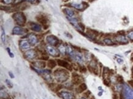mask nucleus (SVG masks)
Instances as JSON below:
<instances>
[{"label": "nucleus", "instance_id": "obj_1", "mask_svg": "<svg viewBox=\"0 0 133 99\" xmlns=\"http://www.w3.org/2000/svg\"><path fill=\"white\" fill-rule=\"evenodd\" d=\"M54 76L56 80L59 83H64L68 80L69 78V72L67 69H57L53 72Z\"/></svg>", "mask_w": 133, "mask_h": 99}, {"label": "nucleus", "instance_id": "obj_2", "mask_svg": "<svg viewBox=\"0 0 133 99\" xmlns=\"http://www.w3.org/2000/svg\"><path fill=\"white\" fill-rule=\"evenodd\" d=\"M12 19L14 20L18 25L23 26L27 22V17L25 14L21 12H19L14 14L12 15Z\"/></svg>", "mask_w": 133, "mask_h": 99}, {"label": "nucleus", "instance_id": "obj_3", "mask_svg": "<svg viewBox=\"0 0 133 99\" xmlns=\"http://www.w3.org/2000/svg\"><path fill=\"white\" fill-rule=\"evenodd\" d=\"M122 95L123 99H133V91L127 84H123Z\"/></svg>", "mask_w": 133, "mask_h": 99}, {"label": "nucleus", "instance_id": "obj_4", "mask_svg": "<svg viewBox=\"0 0 133 99\" xmlns=\"http://www.w3.org/2000/svg\"><path fill=\"white\" fill-rule=\"evenodd\" d=\"M68 5H69V6H71V7H74L77 10H81V11L85 10L86 7H88L89 6V4L85 1H82L81 3H71L68 4Z\"/></svg>", "mask_w": 133, "mask_h": 99}, {"label": "nucleus", "instance_id": "obj_5", "mask_svg": "<svg viewBox=\"0 0 133 99\" xmlns=\"http://www.w3.org/2000/svg\"><path fill=\"white\" fill-rule=\"evenodd\" d=\"M46 41L50 44V45L53 46V47H57L59 44V39L54 35H48L46 37Z\"/></svg>", "mask_w": 133, "mask_h": 99}, {"label": "nucleus", "instance_id": "obj_6", "mask_svg": "<svg viewBox=\"0 0 133 99\" xmlns=\"http://www.w3.org/2000/svg\"><path fill=\"white\" fill-rule=\"evenodd\" d=\"M36 19L43 26V28L44 30H46V29L48 28V26L47 25L48 19H47V17L43 15H37L36 17Z\"/></svg>", "mask_w": 133, "mask_h": 99}, {"label": "nucleus", "instance_id": "obj_7", "mask_svg": "<svg viewBox=\"0 0 133 99\" xmlns=\"http://www.w3.org/2000/svg\"><path fill=\"white\" fill-rule=\"evenodd\" d=\"M46 50L48 53L50 55L52 56L53 57L57 58V57L59 56V52L58 50L56 49L52 45H47L46 47Z\"/></svg>", "mask_w": 133, "mask_h": 99}, {"label": "nucleus", "instance_id": "obj_8", "mask_svg": "<svg viewBox=\"0 0 133 99\" xmlns=\"http://www.w3.org/2000/svg\"><path fill=\"white\" fill-rule=\"evenodd\" d=\"M57 64H58L59 66H61L62 67L66 69L67 70H69V71H72V69H73L72 65H71L68 61H65V60L59 59H57Z\"/></svg>", "mask_w": 133, "mask_h": 99}, {"label": "nucleus", "instance_id": "obj_9", "mask_svg": "<svg viewBox=\"0 0 133 99\" xmlns=\"http://www.w3.org/2000/svg\"><path fill=\"white\" fill-rule=\"evenodd\" d=\"M72 83L75 85H79L83 82L82 78L76 72H73L72 74Z\"/></svg>", "mask_w": 133, "mask_h": 99}, {"label": "nucleus", "instance_id": "obj_10", "mask_svg": "<svg viewBox=\"0 0 133 99\" xmlns=\"http://www.w3.org/2000/svg\"><path fill=\"white\" fill-rule=\"evenodd\" d=\"M86 34L87 35V37L95 40L96 39V37L99 35V32L96 30H92V29H88L86 31Z\"/></svg>", "mask_w": 133, "mask_h": 99}, {"label": "nucleus", "instance_id": "obj_11", "mask_svg": "<svg viewBox=\"0 0 133 99\" xmlns=\"http://www.w3.org/2000/svg\"><path fill=\"white\" fill-rule=\"evenodd\" d=\"M115 41L117 42L118 44H122V45H125V44H128V40L125 37V35H117L114 37Z\"/></svg>", "mask_w": 133, "mask_h": 99}, {"label": "nucleus", "instance_id": "obj_12", "mask_svg": "<svg viewBox=\"0 0 133 99\" xmlns=\"http://www.w3.org/2000/svg\"><path fill=\"white\" fill-rule=\"evenodd\" d=\"M28 30L23 29L20 26H16L13 28L12 34L14 35H23L25 33H27Z\"/></svg>", "mask_w": 133, "mask_h": 99}, {"label": "nucleus", "instance_id": "obj_13", "mask_svg": "<svg viewBox=\"0 0 133 99\" xmlns=\"http://www.w3.org/2000/svg\"><path fill=\"white\" fill-rule=\"evenodd\" d=\"M37 53L34 50H29L25 53V57L28 59H33L36 57Z\"/></svg>", "mask_w": 133, "mask_h": 99}, {"label": "nucleus", "instance_id": "obj_14", "mask_svg": "<svg viewBox=\"0 0 133 99\" xmlns=\"http://www.w3.org/2000/svg\"><path fill=\"white\" fill-rule=\"evenodd\" d=\"M73 58L75 60V61H77L79 64H83L85 61V58H84L83 54L79 51H75Z\"/></svg>", "mask_w": 133, "mask_h": 99}, {"label": "nucleus", "instance_id": "obj_15", "mask_svg": "<svg viewBox=\"0 0 133 99\" xmlns=\"http://www.w3.org/2000/svg\"><path fill=\"white\" fill-rule=\"evenodd\" d=\"M28 41L29 42L31 46L35 45L37 43V41H38L37 37L34 34H30V35L28 36Z\"/></svg>", "mask_w": 133, "mask_h": 99}, {"label": "nucleus", "instance_id": "obj_16", "mask_svg": "<svg viewBox=\"0 0 133 99\" xmlns=\"http://www.w3.org/2000/svg\"><path fill=\"white\" fill-rule=\"evenodd\" d=\"M29 27L31 29V30H32L34 32H40L42 30V28L39 25L37 24V23H34V22H29L28 23Z\"/></svg>", "mask_w": 133, "mask_h": 99}, {"label": "nucleus", "instance_id": "obj_17", "mask_svg": "<svg viewBox=\"0 0 133 99\" xmlns=\"http://www.w3.org/2000/svg\"><path fill=\"white\" fill-rule=\"evenodd\" d=\"M32 64L33 65V66H34L36 69H44L47 65L46 62H44V61H34L32 63Z\"/></svg>", "mask_w": 133, "mask_h": 99}, {"label": "nucleus", "instance_id": "obj_18", "mask_svg": "<svg viewBox=\"0 0 133 99\" xmlns=\"http://www.w3.org/2000/svg\"><path fill=\"white\" fill-rule=\"evenodd\" d=\"M61 97L63 98V99H74V95L72 93L68 91H62L60 92Z\"/></svg>", "mask_w": 133, "mask_h": 99}, {"label": "nucleus", "instance_id": "obj_19", "mask_svg": "<svg viewBox=\"0 0 133 99\" xmlns=\"http://www.w3.org/2000/svg\"><path fill=\"white\" fill-rule=\"evenodd\" d=\"M19 46H20V48L22 50H28L30 48L31 45L30 44L28 41L27 40H22L19 42Z\"/></svg>", "mask_w": 133, "mask_h": 99}, {"label": "nucleus", "instance_id": "obj_20", "mask_svg": "<svg viewBox=\"0 0 133 99\" xmlns=\"http://www.w3.org/2000/svg\"><path fill=\"white\" fill-rule=\"evenodd\" d=\"M86 89H87V86H86V84L84 83H82L80 84L79 85V86L76 89V92L78 94L82 93L85 91H86Z\"/></svg>", "mask_w": 133, "mask_h": 99}, {"label": "nucleus", "instance_id": "obj_21", "mask_svg": "<svg viewBox=\"0 0 133 99\" xmlns=\"http://www.w3.org/2000/svg\"><path fill=\"white\" fill-rule=\"evenodd\" d=\"M47 65L48 68L52 69L57 66V62L54 59H48Z\"/></svg>", "mask_w": 133, "mask_h": 99}, {"label": "nucleus", "instance_id": "obj_22", "mask_svg": "<svg viewBox=\"0 0 133 99\" xmlns=\"http://www.w3.org/2000/svg\"><path fill=\"white\" fill-rule=\"evenodd\" d=\"M103 42L104 44L108 46H113L115 45H116V43L113 42L111 39L109 38V37H106V38L104 39Z\"/></svg>", "mask_w": 133, "mask_h": 99}, {"label": "nucleus", "instance_id": "obj_23", "mask_svg": "<svg viewBox=\"0 0 133 99\" xmlns=\"http://www.w3.org/2000/svg\"><path fill=\"white\" fill-rule=\"evenodd\" d=\"M63 10L65 12L66 14L68 16V17L72 18V17H74V15H75V12H74V10H72L71 9L65 8Z\"/></svg>", "mask_w": 133, "mask_h": 99}, {"label": "nucleus", "instance_id": "obj_24", "mask_svg": "<svg viewBox=\"0 0 133 99\" xmlns=\"http://www.w3.org/2000/svg\"><path fill=\"white\" fill-rule=\"evenodd\" d=\"M58 51L61 54H62L63 55H65V54L66 53V47L61 44V45L58 47Z\"/></svg>", "mask_w": 133, "mask_h": 99}, {"label": "nucleus", "instance_id": "obj_25", "mask_svg": "<svg viewBox=\"0 0 133 99\" xmlns=\"http://www.w3.org/2000/svg\"><path fill=\"white\" fill-rule=\"evenodd\" d=\"M127 37L131 42H133V30H131L128 33Z\"/></svg>", "mask_w": 133, "mask_h": 99}, {"label": "nucleus", "instance_id": "obj_26", "mask_svg": "<svg viewBox=\"0 0 133 99\" xmlns=\"http://www.w3.org/2000/svg\"><path fill=\"white\" fill-rule=\"evenodd\" d=\"M1 40L2 42L3 43H5L6 42V35H5V32H4V29L3 28V27L1 26Z\"/></svg>", "mask_w": 133, "mask_h": 99}, {"label": "nucleus", "instance_id": "obj_27", "mask_svg": "<svg viewBox=\"0 0 133 99\" xmlns=\"http://www.w3.org/2000/svg\"><path fill=\"white\" fill-rule=\"evenodd\" d=\"M103 83L105 86H106L107 87L111 86V80H110L109 78H104V79H103Z\"/></svg>", "mask_w": 133, "mask_h": 99}, {"label": "nucleus", "instance_id": "obj_28", "mask_svg": "<svg viewBox=\"0 0 133 99\" xmlns=\"http://www.w3.org/2000/svg\"><path fill=\"white\" fill-rule=\"evenodd\" d=\"M88 69L86 68V67L84 66V65H81L79 67V70L80 71V72L82 73V74H85L86 72Z\"/></svg>", "mask_w": 133, "mask_h": 99}, {"label": "nucleus", "instance_id": "obj_29", "mask_svg": "<svg viewBox=\"0 0 133 99\" xmlns=\"http://www.w3.org/2000/svg\"><path fill=\"white\" fill-rule=\"evenodd\" d=\"M116 80H117V82L119 84L123 83V76H121V75H118L117 76Z\"/></svg>", "mask_w": 133, "mask_h": 99}, {"label": "nucleus", "instance_id": "obj_30", "mask_svg": "<svg viewBox=\"0 0 133 99\" xmlns=\"http://www.w3.org/2000/svg\"><path fill=\"white\" fill-rule=\"evenodd\" d=\"M63 87V86L62 84H57L55 88V92H58V91H60V90L62 89Z\"/></svg>", "mask_w": 133, "mask_h": 99}, {"label": "nucleus", "instance_id": "obj_31", "mask_svg": "<svg viewBox=\"0 0 133 99\" xmlns=\"http://www.w3.org/2000/svg\"><path fill=\"white\" fill-rule=\"evenodd\" d=\"M117 35H125L126 31H124V30H120V31L117 32Z\"/></svg>", "mask_w": 133, "mask_h": 99}, {"label": "nucleus", "instance_id": "obj_32", "mask_svg": "<svg viewBox=\"0 0 133 99\" xmlns=\"http://www.w3.org/2000/svg\"><path fill=\"white\" fill-rule=\"evenodd\" d=\"M6 83H7V86H8L9 88L12 89V88H13V84L11 82V81H9V79H6Z\"/></svg>", "mask_w": 133, "mask_h": 99}, {"label": "nucleus", "instance_id": "obj_33", "mask_svg": "<svg viewBox=\"0 0 133 99\" xmlns=\"http://www.w3.org/2000/svg\"><path fill=\"white\" fill-rule=\"evenodd\" d=\"M39 59L44 60V61L48 60V56L47 55H46V54H42V56L39 58Z\"/></svg>", "mask_w": 133, "mask_h": 99}, {"label": "nucleus", "instance_id": "obj_34", "mask_svg": "<svg viewBox=\"0 0 133 99\" xmlns=\"http://www.w3.org/2000/svg\"><path fill=\"white\" fill-rule=\"evenodd\" d=\"M79 26L80 30H82V31H84L85 30V26L83 23H79Z\"/></svg>", "mask_w": 133, "mask_h": 99}, {"label": "nucleus", "instance_id": "obj_35", "mask_svg": "<svg viewBox=\"0 0 133 99\" xmlns=\"http://www.w3.org/2000/svg\"><path fill=\"white\" fill-rule=\"evenodd\" d=\"M24 1H25V0H15L14 4L15 6H16V5H19V4H20V3H23Z\"/></svg>", "mask_w": 133, "mask_h": 99}, {"label": "nucleus", "instance_id": "obj_36", "mask_svg": "<svg viewBox=\"0 0 133 99\" xmlns=\"http://www.w3.org/2000/svg\"><path fill=\"white\" fill-rule=\"evenodd\" d=\"M1 9L3 10H9L11 9L10 7H8V6H1Z\"/></svg>", "mask_w": 133, "mask_h": 99}, {"label": "nucleus", "instance_id": "obj_37", "mask_svg": "<svg viewBox=\"0 0 133 99\" xmlns=\"http://www.w3.org/2000/svg\"><path fill=\"white\" fill-rule=\"evenodd\" d=\"M84 95H85V97L86 98H88L90 97V96L91 95V92L90 91H86V92H85V94H84Z\"/></svg>", "mask_w": 133, "mask_h": 99}, {"label": "nucleus", "instance_id": "obj_38", "mask_svg": "<svg viewBox=\"0 0 133 99\" xmlns=\"http://www.w3.org/2000/svg\"><path fill=\"white\" fill-rule=\"evenodd\" d=\"M13 0H3V2L4 3L6 4H11L12 3Z\"/></svg>", "mask_w": 133, "mask_h": 99}, {"label": "nucleus", "instance_id": "obj_39", "mask_svg": "<svg viewBox=\"0 0 133 99\" xmlns=\"http://www.w3.org/2000/svg\"><path fill=\"white\" fill-rule=\"evenodd\" d=\"M119 97L118 95V94L117 93H113L112 94V99H118Z\"/></svg>", "mask_w": 133, "mask_h": 99}, {"label": "nucleus", "instance_id": "obj_40", "mask_svg": "<svg viewBox=\"0 0 133 99\" xmlns=\"http://www.w3.org/2000/svg\"><path fill=\"white\" fill-rule=\"evenodd\" d=\"M117 62L118 64H121L123 62V60L122 59H121V58H117Z\"/></svg>", "mask_w": 133, "mask_h": 99}, {"label": "nucleus", "instance_id": "obj_41", "mask_svg": "<svg viewBox=\"0 0 133 99\" xmlns=\"http://www.w3.org/2000/svg\"><path fill=\"white\" fill-rule=\"evenodd\" d=\"M39 0H27V1H29L31 3V4H36Z\"/></svg>", "mask_w": 133, "mask_h": 99}, {"label": "nucleus", "instance_id": "obj_42", "mask_svg": "<svg viewBox=\"0 0 133 99\" xmlns=\"http://www.w3.org/2000/svg\"><path fill=\"white\" fill-rule=\"evenodd\" d=\"M7 51H8L9 53V55H10V56L11 57V58H14V54L12 53L11 52L10 49H9V48H7Z\"/></svg>", "mask_w": 133, "mask_h": 99}, {"label": "nucleus", "instance_id": "obj_43", "mask_svg": "<svg viewBox=\"0 0 133 99\" xmlns=\"http://www.w3.org/2000/svg\"><path fill=\"white\" fill-rule=\"evenodd\" d=\"M128 83L129 84V85H130L132 88H133V80L128 81Z\"/></svg>", "mask_w": 133, "mask_h": 99}, {"label": "nucleus", "instance_id": "obj_44", "mask_svg": "<svg viewBox=\"0 0 133 99\" xmlns=\"http://www.w3.org/2000/svg\"><path fill=\"white\" fill-rule=\"evenodd\" d=\"M9 76H10V77L11 78H14V75H13L12 73L11 72H9Z\"/></svg>", "mask_w": 133, "mask_h": 99}, {"label": "nucleus", "instance_id": "obj_45", "mask_svg": "<svg viewBox=\"0 0 133 99\" xmlns=\"http://www.w3.org/2000/svg\"><path fill=\"white\" fill-rule=\"evenodd\" d=\"M65 34H66V36H68V37H70V38H72V35H71V34H69L68 33H65Z\"/></svg>", "mask_w": 133, "mask_h": 99}, {"label": "nucleus", "instance_id": "obj_46", "mask_svg": "<svg viewBox=\"0 0 133 99\" xmlns=\"http://www.w3.org/2000/svg\"><path fill=\"white\" fill-rule=\"evenodd\" d=\"M80 99H86V98H84V97H83V98H81Z\"/></svg>", "mask_w": 133, "mask_h": 99}, {"label": "nucleus", "instance_id": "obj_47", "mask_svg": "<svg viewBox=\"0 0 133 99\" xmlns=\"http://www.w3.org/2000/svg\"></svg>", "mask_w": 133, "mask_h": 99}]
</instances>
